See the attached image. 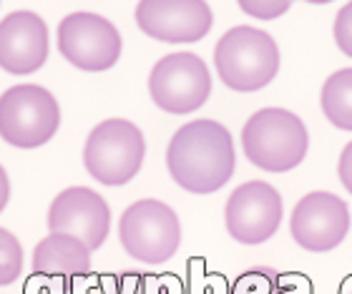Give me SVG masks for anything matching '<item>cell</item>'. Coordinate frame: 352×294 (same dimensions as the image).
<instances>
[{
    "instance_id": "cell-1",
    "label": "cell",
    "mask_w": 352,
    "mask_h": 294,
    "mask_svg": "<svg viewBox=\"0 0 352 294\" xmlns=\"http://www.w3.org/2000/svg\"><path fill=\"white\" fill-rule=\"evenodd\" d=\"M166 166L176 184L189 194H214L234 177L236 154L227 126L212 118L184 124L171 136Z\"/></svg>"
},
{
    "instance_id": "cell-2",
    "label": "cell",
    "mask_w": 352,
    "mask_h": 294,
    "mask_svg": "<svg viewBox=\"0 0 352 294\" xmlns=\"http://www.w3.org/2000/svg\"><path fill=\"white\" fill-rule=\"evenodd\" d=\"M242 148L257 169L285 174L305 161L309 133L297 113L287 109H262L242 128Z\"/></svg>"
},
{
    "instance_id": "cell-3",
    "label": "cell",
    "mask_w": 352,
    "mask_h": 294,
    "mask_svg": "<svg viewBox=\"0 0 352 294\" xmlns=\"http://www.w3.org/2000/svg\"><path fill=\"white\" fill-rule=\"evenodd\" d=\"M214 66L227 89L254 93L274 81L279 48L270 33L252 25H236L219 38L214 48Z\"/></svg>"
},
{
    "instance_id": "cell-4",
    "label": "cell",
    "mask_w": 352,
    "mask_h": 294,
    "mask_svg": "<svg viewBox=\"0 0 352 294\" xmlns=\"http://www.w3.org/2000/svg\"><path fill=\"white\" fill-rule=\"evenodd\" d=\"M144 156L146 141L139 126L126 118H109L88 133L83 166L101 184L124 186L141 171Z\"/></svg>"
},
{
    "instance_id": "cell-5",
    "label": "cell",
    "mask_w": 352,
    "mask_h": 294,
    "mask_svg": "<svg viewBox=\"0 0 352 294\" xmlns=\"http://www.w3.org/2000/svg\"><path fill=\"white\" fill-rule=\"evenodd\" d=\"M60 106L51 91L36 83L0 93V139L15 148H38L58 133Z\"/></svg>"
},
{
    "instance_id": "cell-6",
    "label": "cell",
    "mask_w": 352,
    "mask_h": 294,
    "mask_svg": "<svg viewBox=\"0 0 352 294\" xmlns=\"http://www.w3.org/2000/svg\"><path fill=\"white\" fill-rule=\"evenodd\" d=\"M118 239L129 257L146 264H162L174 257L182 244V224L169 204L159 199H141L121 214Z\"/></svg>"
},
{
    "instance_id": "cell-7",
    "label": "cell",
    "mask_w": 352,
    "mask_h": 294,
    "mask_svg": "<svg viewBox=\"0 0 352 294\" xmlns=\"http://www.w3.org/2000/svg\"><path fill=\"white\" fill-rule=\"evenodd\" d=\"M148 93L166 113H194L212 93V76L197 53H169L151 68Z\"/></svg>"
},
{
    "instance_id": "cell-8",
    "label": "cell",
    "mask_w": 352,
    "mask_h": 294,
    "mask_svg": "<svg viewBox=\"0 0 352 294\" xmlns=\"http://www.w3.org/2000/svg\"><path fill=\"white\" fill-rule=\"evenodd\" d=\"M58 51L71 66L101 74L116 66L124 43L116 25L98 13H68L58 23Z\"/></svg>"
},
{
    "instance_id": "cell-9",
    "label": "cell",
    "mask_w": 352,
    "mask_h": 294,
    "mask_svg": "<svg viewBox=\"0 0 352 294\" xmlns=\"http://www.w3.org/2000/svg\"><path fill=\"white\" fill-rule=\"evenodd\" d=\"M292 239L307 251H330L350 234V209L330 192H312L297 201L289 219Z\"/></svg>"
},
{
    "instance_id": "cell-10",
    "label": "cell",
    "mask_w": 352,
    "mask_h": 294,
    "mask_svg": "<svg viewBox=\"0 0 352 294\" xmlns=\"http://www.w3.org/2000/svg\"><path fill=\"white\" fill-rule=\"evenodd\" d=\"M224 221L232 239L242 244H262L277 234L282 221V196L267 181H247L229 196Z\"/></svg>"
},
{
    "instance_id": "cell-11",
    "label": "cell",
    "mask_w": 352,
    "mask_h": 294,
    "mask_svg": "<svg viewBox=\"0 0 352 294\" xmlns=\"http://www.w3.org/2000/svg\"><path fill=\"white\" fill-rule=\"evenodd\" d=\"M214 15L206 0H139L136 25L164 43H197L212 30Z\"/></svg>"
},
{
    "instance_id": "cell-12",
    "label": "cell",
    "mask_w": 352,
    "mask_h": 294,
    "mask_svg": "<svg viewBox=\"0 0 352 294\" xmlns=\"http://www.w3.org/2000/svg\"><path fill=\"white\" fill-rule=\"evenodd\" d=\"M51 234H71L88 249H98L111 229V209L101 194L88 186H71L53 199L48 209Z\"/></svg>"
},
{
    "instance_id": "cell-13",
    "label": "cell",
    "mask_w": 352,
    "mask_h": 294,
    "mask_svg": "<svg viewBox=\"0 0 352 294\" xmlns=\"http://www.w3.org/2000/svg\"><path fill=\"white\" fill-rule=\"evenodd\" d=\"M48 60V25L33 10H15L0 21V68L30 76Z\"/></svg>"
},
{
    "instance_id": "cell-14",
    "label": "cell",
    "mask_w": 352,
    "mask_h": 294,
    "mask_svg": "<svg viewBox=\"0 0 352 294\" xmlns=\"http://www.w3.org/2000/svg\"><path fill=\"white\" fill-rule=\"evenodd\" d=\"M91 272V249L71 234H48L33 251V280L66 287Z\"/></svg>"
},
{
    "instance_id": "cell-15",
    "label": "cell",
    "mask_w": 352,
    "mask_h": 294,
    "mask_svg": "<svg viewBox=\"0 0 352 294\" xmlns=\"http://www.w3.org/2000/svg\"><path fill=\"white\" fill-rule=\"evenodd\" d=\"M320 103L335 128L352 131V68H340L324 81Z\"/></svg>"
},
{
    "instance_id": "cell-16",
    "label": "cell",
    "mask_w": 352,
    "mask_h": 294,
    "mask_svg": "<svg viewBox=\"0 0 352 294\" xmlns=\"http://www.w3.org/2000/svg\"><path fill=\"white\" fill-rule=\"evenodd\" d=\"M232 294H292L287 280L270 267H254L234 282Z\"/></svg>"
},
{
    "instance_id": "cell-17",
    "label": "cell",
    "mask_w": 352,
    "mask_h": 294,
    "mask_svg": "<svg viewBox=\"0 0 352 294\" xmlns=\"http://www.w3.org/2000/svg\"><path fill=\"white\" fill-rule=\"evenodd\" d=\"M23 272V247L8 229L0 227V287L13 284Z\"/></svg>"
},
{
    "instance_id": "cell-18",
    "label": "cell",
    "mask_w": 352,
    "mask_h": 294,
    "mask_svg": "<svg viewBox=\"0 0 352 294\" xmlns=\"http://www.w3.org/2000/svg\"><path fill=\"white\" fill-rule=\"evenodd\" d=\"M244 13L257 21H274L292 8L294 0H236Z\"/></svg>"
},
{
    "instance_id": "cell-19",
    "label": "cell",
    "mask_w": 352,
    "mask_h": 294,
    "mask_svg": "<svg viewBox=\"0 0 352 294\" xmlns=\"http://www.w3.org/2000/svg\"><path fill=\"white\" fill-rule=\"evenodd\" d=\"M335 43L340 51L352 58V0L340 8L338 18H335Z\"/></svg>"
},
{
    "instance_id": "cell-20",
    "label": "cell",
    "mask_w": 352,
    "mask_h": 294,
    "mask_svg": "<svg viewBox=\"0 0 352 294\" xmlns=\"http://www.w3.org/2000/svg\"><path fill=\"white\" fill-rule=\"evenodd\" d=\"M126 282L131 284V294H164V280H154V277H139V272H129Z\"/></svg>"
},
{
    "instance_id": "cell-21",
    "label": "cell",
    "mask_w": 352,
    "mask_h": 294,
    "mask_svg": "<svg viewBox=\"0 0 352 294\" xmlns=\"http://www.w3.org/2000/svg\"><path fill=\"white\" fill-rule=\"evenodd\" d=\"M338 174H340V181L345 186L347 192L352 194V141L342 148V154H340V163H338Z\"/></svg>"
},
{
    "instance_id": "cell-22",
    "label": "cell",
    "mask_w": 352,
    "mask_h": 294,
    "mask_svg": "<svg viewBox=\"0 0 352 294\" xmlns=\"http://www.w3.org/2000/svg\"><path fill=\"white\" fill-rule=\"evenodd\" d=\"M8 199H10V181H8L6 169L0 166V212L8 206Z\"/></svg>"
},
{
    "instance_id": "cell-23",
    "label": "cell",
    "mask_w": 352,
    "mask_h": 294,
    "mask_svg": "<svg viewBox=\"0 0 352 294\" xmlns=\"http://www.w3.org/2000/svg\"><path fill=\"white\" fill-rule=\"evenodd\" d=\"M340 294H352V280H347L345 284H342V292Z\"/></svg>"
},
{
    "instance_id": "cell-24",
    "label": "cell",
    "mask_w": 352,
    "mask_h": 294,
    "mask_svg": "<svg viewBox=\"0 0 352 294\" xmlns=\"http://www.w3.org/2000/svg\"><path fill=\"white\" fill-rule=\"evenodd\" d=\"M305 3H312V5H324V3H332V0H305Z\"/></svg>"
}]
</instances>
